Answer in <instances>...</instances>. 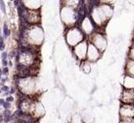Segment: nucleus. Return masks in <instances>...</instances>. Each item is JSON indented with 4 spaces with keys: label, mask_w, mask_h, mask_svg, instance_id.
Returning a JSON list of instances; mask_svg holds the SVG:
<instances>
[{
    "label": "nucleus",
    "mask_w": 134,
    "mask_h": 123,
    "mask_svg": "<svg viewBox=\"0 0 134 123\" xmlns=\"http://www.w3.org/2000/svg\"><path fill=\"white\" fill-rule=\"evenodd\" d=\"M10 33H11V30H9L7 24L5 22V24H4V26H3V36L5 38H7L8 36L10 35Z\"/></svg>",
    "instance_id": "obj_1"
},
{
    "label": "nucleus",
    "mask_w": 134,
    "mask_h": 123,
    "mask_svg": "<svg viewBox=\"0 0 134 123\" xmlns=\"http://www.w3.org/2000/svg\"><path fill=\"white\" fill-rule=\"evenodd\" d=\"M4 49H5V43H4V38L3 36L0 35V51L4 52Z\"/></svg>",
    "instance_id": "obj_2"
},
{
    "label": "nucleus",
    "mask_w": 134,
    "mask_h": 123,
    "mask_svg": "<svg viewBox=\"0 0 134 123\" xmlns=\"http://www.w3.org/2000/svg\"><path fill=\"white\" fill-rule=\"evenodd\" d=\"M0 10H1V12H2L3 14L6 13V6H5L4 1H0Z\"/></svg>",
    "instance_id": "obj_3"
},
{
    "label": "nucleus",
    "mask_w": 134,
    "mask_h": 123,
    "mask_svg": "<svg viewBox=\"0 0 134 123\" xmlns=\"http://www.w3.org/2000/svg\"><path fill=\"white\" fill-rule=\"evenodd\" d=\"M1 92H3V93H8L9 92V90H10V87L7 85H3V86H1Z\"/></svg>",
    "instance_id": "obj_4"
},
{
    "label": "nucleus",
    "mask_w": 134,
    "mask_h": 123,
    "mask_svg": "<svg viewBox=\"0 0 134 123\" xmlns=\"http://www.w3.org/2000/svg\"><path fill=\"white\" fill-rule=\"evenodd\" d=\"M8 59V53L7 52H2V54H1V60H7Z\"/></svg>",
    "instance_id": "obj_5"
},
{
    "label": "nucleus",
    "mask_w": 134,
    "mask_h": 123,
    "mask_svg": "<svg viewBox=\"0 0 134 123\" xmlns=\"http://www.w3.org/2000/svg\"><path fill=\"white\" fill-rule=\"evenodd\" d=\"M2 107H3L4 109H10V108H11V104H10V103H7V102H5Z\"/></svg>",
    "instance_id": "obj_6"
},
{
    "label": "nucleus",
    "mask_w": 134,
    "mask_h": 123,
    "mask_svg": "<svg viewBox=\"0 0 134 123\" xmlns=\"http://www.w3.org/2000/svg\"><path fill=\"white\" fill-rule=\"evenodd\" d=\"M14 100H15V99H14V97H13V96H8V97L5 99V102H7V103H10V104H11Z\"/></svg>",
    "instance_id": "obj_7"
},
{
    "label": "nucleus",
    "mask_w": 134,
    "mask_h": 123,
    "mask_svg": "<svg viewBox=\"0 0 134 123\" xmlns=\"http://www.w3.org/2000/svg\"><path fill=\"white\" fill-rule=\"evenodd\" d=\"M9 73V68L8 67H2V75H8Z\"/></svg>",
    "instance_id": "obj_8"
},
{
    "label": "nucleus",
    "mask_w": 134,
    "mask_h": 123,
    "mask_svg": "<svg viewBox=\"0 0 134 123\" xmlns=\"http://www.w3.org/2000/svg\"><path fill=\"white\" fill-rule=\"evenodd\" d=\"M15 92H16L15 88H10V90H9V92H8V93H9V95H12V94H14Z\"/></svg>",
    "instance_id": "obj_9"
},
{
    "label": "nucleus",
    "mask_w": 134,
    "mask_h": 123,
    "mask_svg": "<svg viewBox=\"0 0 134 123\" xmlns=\"http://www.w3.org/2000/svg\"><path fill=\"white\" fill-rule=\"evenodd\" d=\"M4 103H5V100L4 99H0V107H2L4 104Z\"/></svg>",
    "instance_id": "obj_10"
},
{
    "label": "nucleus",
    "mask_w": 134,
    "mask_h": 123,
    "mask_svg": "<svg viewBox=\"0 0 134 123\" xmlns=\"http://www.w3.org/2000/svg\"><path fill=\"white\" fill-rule=\"evenodd\" d=\"M3 122V114H2V112H0V123Z\"/></svg>",
    "instance_id": "obj_11"
},
{
    "label": "nucleus",
    "mask_w": 134,
    "mask_h": 123,
    "mask_svg": "<svg viewBox=\"0 0 134 123\" xmlns=\"http://www.w3.org/2000/svg\"><path fill=\"white\" fill-rule=\"evenodd\" d=\"M2 75V68H0V76Z\"/></svg>",
    "instance_id": "obj_12"
},
{
    "label": "nucleus",
    "mask_w": 134,
    "mask_h": 123,
    "mask_svg": "<svg viewBox=\"0 0 134 123\" xmlns=\"http://www.w3.org/2000/svg\"><path fill=\"white\" fill-rule=\"evenodd\" d=\"M0 31H1V30H0Z\"/></svg>",
    "instance_id": "obj_13"
}]
</instances>
